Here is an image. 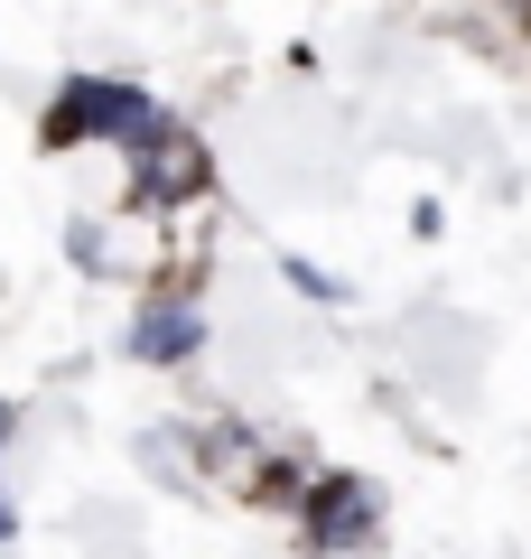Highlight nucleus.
Masks as SVG:
<instances>
[{
  "instance_id": "f257e3e1",
  "label": "nucleus",
  "mask_w": 531,
  "mask_h": 559,
  "mask_svg": "<svg viewBox=\"0 0 531 559\" xmlns=\"http://www.w3.org/2000/svg\"><path fill=\"white\" fill-rule=\"evenodd\" d=\"M158 131V103L150 94H131V84H113V75H75L57 94V112H47V140H150Z\"/></svg>"
},
{
  "instance_id": "f03ea898",
  "label": "nucleus",
  "mask_w": 531,
  "mask_h": 559,
  "mask_svg": "<svg viewBox=\"0 0 531 559\" xmlns=\"http://www.w3.org/2000/svg\"><path fill=\"white\" fill-rule=\"evenodd\" d=\"M374 532H382V495L364 476H327L308 495V540L317 550H364Z\"/></svg>"
},
{
  "instance_id": "7ed1b4c3",
  "label": "nucleus",
  "mask_w": 531,
  "mask_h": 559,
  "mask_svg": "<svg viewBox=\"0 0 531 559\" xmlns=\"http://www.w3.org/2000/svg\"><path fill=\"white\" fill-rule=\"evenodd\" d=\"M205 168H215V159H205V140H197V131H168V121H158V131L140 140V197H150V205L197 197Z\"/></svg>"
},
{
  "instance_id": "20e7f679",
  "label": "nucleus",
  "mask_w": 531,
  "mask_h": 559,
  "mask_svg": "<svg viewBox=\"0 0 531 559\" xmlns=\"http://www.w3.org/2000/svg\"><path fill=\"white\" fill-rule=\"evenodd\" d=\"M131 345H140L150 364H187V355L205 345V318H197L187 299H150V308H140V326H131Z\"/></svg>"
},
{
  "instance_id": "39448f33",
  "label": "nucleus",
  "mask_w": 531,
  "mask_h": 559,
  "mask_svg": "<svg viewBox=\"0 0 531 559\" xmlns=\"http://www.w3.org/2000/svg\"><path fill=\"white\" fill-rule=\"evenodd\" d=\"M0 540H10V495H0Z\"/></svg>"
}]
</instances>
